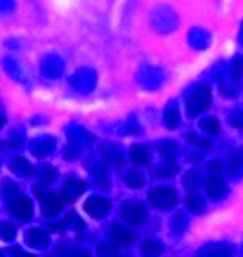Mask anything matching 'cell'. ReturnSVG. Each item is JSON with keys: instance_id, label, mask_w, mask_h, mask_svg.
<instances>
[{"instance_id": "ac0fdd59", "label": "cell", "mask_w": 243, "mask_h": 257, "mask_svg": "<svg viewBox=\"0 0 243 257\" xmlns=\"http://www.w3.org/2000/svg\"><path fill=\"white\" fill-rule=\"evenodd\" d=\"M164 122H166V126L169 130H174L176 126H178L179 112H178V109H176L174 105H169V107L166 109V112H164Z\"/></svg>"}, {"instance_id": "f546056e", "label": "cell", "mask_w": 243, "mask_h": 257, "mask_svg": "<svg viewBox=\"0 0 243 257\" xmlns=\"http://www.w3.org/2000/svg\"><path fill=\"white\" fill-rule=\"evenodd\" d=\"M9 254H11V255H21V257H26V255H28V254H26V252L19 250V248H18V247L11 248V250H9Z\"/></svg>"}, {"instance_id": "277c9868", "label": "cell", "mask_w": 243, "mask_h": 257, "mask_svg": "<svg viewBox=\"0 0 243 257\" xmlns=\"http://www.w3.org/2000/svg\"><path fill=\"white\" fill-rule=\"evenodd\" d=\"M9 212L18 221H31L33 217V204L28 197L18 195L9 202Z\"/></svg>"}, {"instance_id": "ffe728a7", "label": "cell", "mask_w": 243, "mask_h": 257, "mask_svg": "<svg viewBox=\"0 0 243 257\" xmlns=\"http://www.w3.org/2000/svg\"><path fill=\"white\" fill-rule=\"evenodd\" d=\"M185 185L190 192H195L198 187H202V176L198 171H190L185 178Z\"/></svg>"}, {"instance_id": "9c48e42d", "label": "cell", "mask_w": 243, "mask_h": 257, "mask_svg": "<svg viewBox=\"0 0 243 257\" xmlns=\"http://www.w3.org/2000/svg\"><path fill=\"white\" fill-rule=\"evenodd\" d=\"M40 204H42L43 216H47V217H56L59 212H61L62 204H64V202H62V200L59 199V197H56L52 192H50V193H47L45 197H42Z\"/></svg>"}, {"instance_id": "8992f818", "label": "cell", "mask_w": 243, "mask_h": 257, "mask_svg": "<svg viewBox=\"0 0 243 257\" xmlns=\"http://www.w3.org/2000/svg\"><path fill=\"white\" fill-rule=\"evenodd\" d=\"M85 211L92 217H95V219H102L111 211V202L107 199H104V197L93 195L85 202Z\"/></svg>"}, {"instance_id": "d6986e66", "label": "cell", "mask_w": 243, "mask_h": 257, "mask_svg": "<svg viewBox=\"0 0 243 257\" xmlns=\"http://www.w3.org/2000/svg\"><path fill=\"white\" fill-rule=\"evenodd\" d=\"M200 128L209 135H217L221 126H219V121L215 117H205V119L200 121Z\"/></svg>"}, {"instance_id": "7402d4cb", "label": "cell", "mask_w": 243, "mask_h": 257, "mask_svg": "<svg viewBox=\"0 0 243 257\" xmlns=\"http://www.w3.org/2000/svg\"><path fill=\"white\" fill-rule=\"evenodd\" d=\"M243 168V150L233 154L229 157V173L231 175H238V171Z\"/></svg>"}, {"instance_id": "6da1fadb", "label": "cell", "mask_w": 243, "mask_h": 257, "mask_svg": "<svg viewBox=\"0 0 243 257\" xmlns=\"http://www.w3.org/2000/svg\"><path fill=\"white\" fill-rule=\"evenodd\" d=\"M210 100H212V97H210V88H209V86H205V85L197 86V88L191 92L190 98H188V102H186L188 116H190V117L198 116V114L203 112V110L209 107Z\"/></svg>"}, {"instance_id": "484cf974", "label": "cell", "mask_w": 243, "mask_h": 257, "mask_svg": "<svg viewBox=\"0 0 243 257\" xmlns=\"http://www.w3.org/2000/svg\"><path fill=\"white\" fill-rule=\"evenodd\" d=\"M160 154L164 157H167V159H172L178 154V147L174 144H171V142H164V144H160Z\"/></svg>"}, {"instance_id": "4fadbf2b", "label": "cell", "mask_w": 243, "mask_h": 257, "mask_svg": "<svg viewBox=\"0 0 243 257\" xmlns=\"http://www.w3.org/2000/svg\"><path fill=\"white\" fill-rule=\"evenodd\" d=\"M11 169L19 176H31L33 175V166L28 161L23 159V157H14L13 163H11Z\"/></svg>"}, {"instance_id": "3957f363", "label": "cell", "mask_w": 243, "mask_h": 257, "mask_svg": "<svg viewBox=\"0 0 243 257\" xmlns=\"http://www.w3.org/2000/svg\"><path fill=\"white\" fill-rule=\"evenodd\" d=\"M148 199H150V204L154 205V207L164 209V211H167V209L174 207V205L178 204V195H176L174 188H171V187L154 188L150 192V195H148Z\"/></svg>"}, {"instance_id": "9a60e30c", "label": "cell", "mask_w": 243, "mask_h": 257, "mask_svg": "<svg viewBox=\"0 0 243 257\" xmlns=\"http://www.w3.org/2000/svg\"><path fill=\"white\" fill-rule=\"evenodd\" d=\"M176 171H178V168H176L172 163L150 166V175H154L157 178H169L172 175H176Z\"/></svg>"}, {"instance_id": "603a6c76", "label": "cell", "mask_w": 243, "mask_h": 257, "mask_svg": "<svg viewBox=\"0 0 243 257\" xmlns=\"http://www.w3.org/2000/svg\"><path fill=\"white\" fill-rule=\"evenodd\" d=\"M57 176H59V173L56 171V169H52V168H43L40 171V181H42V183H45V185L56 183Z\"/></svg>"}, {"instance_id": "83f0119b", "label": "cell", "mask_w": 243, "mask_h": 257, "mask_svg": "<svg viewBox=\"0 0 243 257\" xmlns=\"http://www.w3.org/2000/svg\"><path fill=\"white\" fill-rule=\"evenodd\" d=\"M207 171H209L210 176H221V173L224 171V164L221 161H212L207 166Z\"/></svg>"}, {"instance_id": "30bf717a", "label": "cell", "mask_w": 243, "mask_h": 257, "mask_svg": "<svg viewBox=\"0 0 243 257\" xmlns=\"http://www.w3.org/2000/svg\"><path fill=\"white\" fill-rule=\"evenodd\" d=\"M26 242H28L30 247L35 248H45L49 247V235L45 231L40 230V228H35V230H30L26 233Z\"/></svg>"}, {"instance_id": "7a4b0ae2", "label": "cell", "mask_w": 243, "mask_h": 257, "mask_svg": "<svg viewBox=\"0 0 243 257\" xmlns=\"http://www.w3.org/2000/svg\"><path fill=\"white\" fill-rule=\"evenodd\" d=\"M121 217H123L126 223L133 224V226H142L148 217V211L142 202L128 200V202H124L121 205Z\"/></svg>"}, {"instance_id": "ba28073f", "label": "cell", "mask_w": 243, "mask_h": 257, "mask_svg": "<svg viewBox=\"0 0 243 257\" xmlns=\"http://www.w3.org/2000/svg\"><path fill=\"white\" fill-rule=\"evenodd\" d=\"M111 235H112V240L116 242V245H119V247H131L136 240L135 233L131 230H128L126 226H123V224H114Z\"/></svg>"}, {"instance_id": "4316f807", "label": "cell", "mask_w": 243, "mask_h": 257, "mask_svg": "<svg viewBox=\"0 0 243 257\" xmlns=\"http://www.w3.org/2000/svg\"><path fill=\"white\" fill-rule=\"evenodd\" d=\"M99 254L100 255H111V257H117L119 255V248L112 243H102L99 247Z\"/></svg>"}, {"instance_id": "7c38bea8", "label": "cell", "mask_w": 243, "mask_h": 257, "mask_svg": "<svg viewBox=\"0 0 243 257\" xmlns=\"http://www.w3.org/2000/svg\"><path fill=\"white\" fill-rule=\"evenodd\" d=\"M129 157H131V163L136 166H145L148 164V159H150V152H148L147 147L143 145H135L129 150Z\"/></svg>"}, {"instance_id": "1f68e13d", "label": "cell", "mask_w": 243, "mask_h": 257, "mask_svg": "<svg viewBox=\"0 0 243 257\" xmlns=\"http://www.w3.org/2000/svg\"><path fill=\"white\" fill-rule=\"evenodd\" d=\"M0 255H2V252H0Z\"/></svg>"}, {"instance_id": "52a82bcc", "label": "cell", "mask_w": 243, "mask_h": 257, "mask_svg": "<svg viewBox=\"0 0 243 257\" xmlns=\"http://www.w3.org/2000/svg\"><path fill=\"white\" fill-rule=\"evenodd\" d=\"M205 192L212 200H221L228 193V185L221 176H210L205 183Z\"/></svg>"}, {"instance_id": "cb8c5ba5", "label": "cell", "mask_w": 243, "mask_h": 257, "mask_svg": "<svg viewBox=\"0 0 243 257\" xmlns=\"http://www.w3.org/2000/svg\"><path fill=\"white\" fill-rule=\"evenodd\" d=\"M16 236V226L13 223H2L0 224V238L2 240H13Z\"/></svg>"}, {"instance_id": "d4e9b609", "label": "cell", "mask_w": 243, "mask_h": 257, "mask_svg": "<svg viewBox=\"0 0 243 257\" xmlns=\"http://www.w3.org/2000/svg\"><path fill=\"white\" fill-rule=\"evenodd\" d=\"M186 138H188V142H190V144H195V145H198V147H202L205 150H209L210 145H212L209 138H200V137L195 135V133H188Z\"/></svg>"}, {"instance_id": "44dd1931", "label": "cell", "mask_w": 243, "mask_h": 257, "mask_svg": "<svg viewBox=\"0 0 243 257\" xmlns=\"http://www.w3.org/2000/svg\"><path fill=\"white\" fill-rule=\"evenodd\" d=\"M18 195H19V190L13 183V181H6V183L2 185V197H4V200L11 202V200L16 199Z\"/></svg>"}, {"instance_id": "8fae6325", "label": "cell", "mask_w": 243, "mask_h": 257, "mask_svg": "<svg viewBox=\"0 0 243 257\" xmlns=\"http://www.w3.org/2000/svg\"><path fill=\"white\" fill-rule=\"evenodd\" d=\"M62 228H73V230H76V231H83L85 224L81 223V219L78 217L76 212L71 211L61 224H52V230H62Z\"/></svg>"}, {"instance_id": "2e32d148", "label": "cell", "mask_w": 243, "mask_h": 257, "mask_svg": "<svg viewBox=\"0 0 243 257\" xmlns=\"http://www.w3.org/2000/svg\"><path fill=\"white\" fill-rule=\"evenodd\" d=\"M126 185L131 188H142L143 183H145V176L140 169H131V171L126 173Z\"/></svg>"}, {"instance_id": "5bb4252c", "label": "cell", "mask_w": 243, "mask_h": 257, "mask_svg": "<svg viewBox=\"0 0 243 257\" xmlns=\"http://www.w3.org/2000/svg\"><path fill=\"white\" fill-rule=\"evenodd\" d=\"M186 207L188 211L195 212V214H200V212H203V209H205V202H203L202 195H198L197 192H190L186 197Z\"/></svg>"}, {"instance_id": "e0dca14e", "label": "cell", "mask_w": 243, "mask_h": 257, "mask_svg": "<svg viewBox=\"0 0 243 257\" xmlns=\"http://www.w3.org/2000/svg\"><path fill=\"white\" fill-rule=\"evenodd\" d=\"M162 250H164L162 243L157 242V240H154V238L145 240L143 245H142V252L145 255H159V254H162Z\"/></svg>"}, {"instance_id": "f1b7e54d", "label": "cell", "mask_w": 243, "mask_h": 257, "mask_svg": "<svg viewBox=\"0 0 243 257\" xmlns=\"http://www.w3.org/2000/svg\"><path fill=\"white\" fill-rule=\"evenodd\" d=\"M33 192H35V195H37V199H42V197H45L47 193H50V190L47 188L43 183H40V185H35Z\"/></svg>"}, {"instance_id": "4dcf8cb0", "label": "cell", "mask_w": 243, "mask_h": 257, "mask_svg": "<svg viewBox=\"0 0 243 257\" xmlns=\"http://www.w3.org/2000/svg\"><path fill=\"white\" fill-rule=\"evenodd\" d=\"M2 124H4V117L0 116V128H2Z\"/></svg>"}, {"instance_id": "5b68a950", "label": "cell", "mask_w": 243, "mask_h": 257, "mask_svg": "<svg viewBox=\"0 0 243 257\" xmlns=\"http://www.w3.org/2000/svg\"><path fill=\"white\" fill-rule=\"evenodd\" d=\"M85 188H86L85 181L78 180V178H74V176H69L68 181L64 183V187H62L61 200H62V202L71 204V202H74V200H76L78 197L81 195V193L85 192Z\"/></svg>"}]
</instances>
